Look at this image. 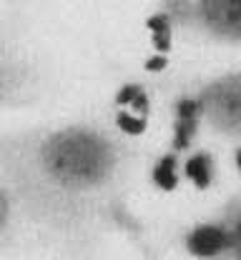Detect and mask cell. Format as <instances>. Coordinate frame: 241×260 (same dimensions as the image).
I'll return each mask as SVG.
<instances>
[{
	"instance_id": "obj_1",
	"label": "cell",
	"mask_w": 241,
	"mask_h": 260,
	"mask_svg": "<svg viewBox=\"0 0 241 260\" xmlns=\"http://www.w3.org/2000/svg\"><path fill=\"white\" fill-rule=\"evenodd\" d=\"M133 145L101 120L0 128V188L20 225L70 260L93 258L123 228Z\"/></svg>"
},
{
	"instance_id": "obj_12",
	"label": "cell",
	"mask_w": 241,
	"mask_h": 260,
	"mask_svg": "<svg viewBox=\"0 0 241 260\" xmlns=\"http://www.w3.org/2000/svg\"><path fill=\"white\" fill-rule=\"evenodd\" d=\"M143 258H146V260H158L153 253H151V250H143Z\"/></svg>"
},
{
	"instance_id": "obj_7",
	"label": "cell",
	"mask_w": 241,
	"mask_h": 260,
	"mask_svg": "<svg viewBox=\"0 0 241 260\" xmlns=\"http://www.w3.org/2000/svg\"><path fill=\"white\" fill-rule=\"evenodd\" d=\"M216 175H219V162H216V155L211 150L199 148V150L181 155V178L191 188L208 190L216 183Z\"/></svg>"
},
{
	"instance_id": "obj_6",
	"label": "cell",
	"mask_w": 241,
	"mask_h": 260,
	"mask_svg": "<svg viewBox=\"0 0 241 260\" xmlns=\"http://www.w3.org/2000/svg\"><path fill=\"white\" fill-rule=\"evenodd\" d=\"M183 248L196 260H224L229 250V233L213 215L189 228V233L183 235Z\"/></svg>"
},
{
	"instance_id": "obj_11",
	"label": "cell",
	"mask_w": 241,
	"mask_h": 260,
	"mask_svg": "<svg viewBox=\"0 0 241 260\" xmlns=\"http://www.w3.org/2000/svg\"><path fill=\"white\" fill-rule=\"evenodd\" d=\"M231 158H234V168H236V173H239V178H241V140L234 145V155Z\"/></svg>"
},
{
	"instance_id": "obj_10",
	"label": "cell",
	"mask_w": 241,
	"mask_h": 260,
	"mask_svg": "<svg viewBox=\"0 0 241 260\" xmlns=\"http://www.w3.org/2000/svg\"><path fill=\"white\" fill-rule=\"evenodd\" d=\"M18 230H23V225H20V218L15 213V205L8 198V193L0 188V248L5 243H10Z\"/></svg>"
},
{
	"instance_id": "obj_9",
	"label": "cell",
	"mask_w": 241,
	"mask_h": 260,
	"mask_svg": "<svg viewBox=\"0 0 241 260\" xmlns=\"http://www.w3.org/2000/svg\"><path fill=\"white\" fill-rule=\"evenodd\" d=\"M216 218L224 223L226 233H229V250H226V258L224 260H241V193L229 198Z\"/></svg>"
},
{
	"instance_id": "obj_8",
	"label": "cell",
	"mask_w": 241,
	"mask_h": 260,
	"mask_svg": "<svg viewBox=\"0 0 241 260\" xmlns=\"http://www.w3.org/2000/svg\"><path fill=\"white\" fill-rule=\"evenodd\" d=\"M148 178H151V185H153L156 190H161V193L176 190V188L183 183V178H181V155L173 153V150L161 153V155L153 160V165H151Z\"/></svg>"
},
{
	"instance_id": "obj_2",
	"label": "cell",
	"mask_w": 241,
	"mask_h": 260,
	"mask_svg": "<svg viewBox=\"0 0 241 260\" xmlns=\"http://www.w3.org/2000/svg\"><path fill=\"white\" fill-rule=\"evenodd\" d=\"M156 15L173 32L191 30L221 45H241V0H164Z\"/></svg>"
},
{
	"instance_id": "obj_4",
	"label": "cell",
	"mask_w": 241,
	"mask_h": 260,
	"mask_svg": "<svg viewBox=\"0 0 241 260\" xmlns=\"http://www.w3.org/2000/svg\"><path fill=\"white\" fill-rule=\"evenodd\" d=\"M38 90L35 65L20 45L0 32V110L25 105Z\"/></svg>"
},
{
	"instance_id": "obj_5",
	"label": "cell",
	"mask_w": 241,
	"mask_h": 260,
	"mask_svg": "<svg viewBox=\"0 0 241 260\" xmlns=\"http://www.w3.org/2000/svg\"><path fill=\"white\" fill-rule=\"evenodd\" d=\"M204 128L201 123V110L194 93H181L171 103V145L169 150L186 155L194 150V143Z\"/></svg>"
},
{
	"instance_id": "obj_3",
	"label": "cell",
	"mask_w": 241,
	"mask_h": 260,
	"mask_svg": "<svg viewBox=\"0 0 241 260\" xmlns=\"http://www.w3.org/2000/svg\"><path fill=\"white\" fill-rule=\"evenodd\" d=\"M199 110L201 123L211 133L241 140V70H224L219 75L206 78L196 90H191Z\"/></svg>"
}]
</instances>
